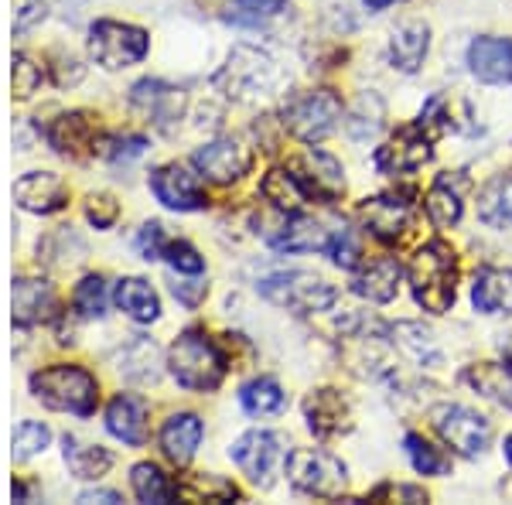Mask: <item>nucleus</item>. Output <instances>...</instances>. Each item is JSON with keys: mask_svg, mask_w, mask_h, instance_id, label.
Listing matches in <instances>:
<instances>
[{"mask_svg": "<svg viewBox=\"0 0 512 505\" xmlns=\"http://www.w3.org/2000/svg\"><path fill=\"white\" fill-rule=\"evenodd\" d=\"M168 369L178 379V386L195 389V393H209V389H216L222 383L229 359L202 328H188L171 342Z\"/></svg>", "mask_w": 512, "mask_h": 505, "instance_id": "1", "label": "nucleus"}, {"mask_svg": "<svg viewBox=\"0 0 512 505\" xmlns=\"http://www.w3.org/2000/svg\"><path fill=\"white\" fill-rule=\"evenodd\" d=\"M410 291L417 304L431 314L451 311L454 291H458V256L448 243L434 239V243L420 246L410 260Z\"/></svg>", "mask_w": 512, "mask_h": 505, "instance_id": "2", "label": "nucleus"}, {"mask_svg": "<svg viewBox=\"0 0 512 505\" xmlns=\"http://www.w3.org/2000/svg\"><path fill=\"white\" fill-rule=\"evenodd\" d=\"M31 396L48 410L89 417L99 403V383L82 366H48L31 376Z\"/></svg>", "mask_w": 512, "mask_h": 505, "instance_id": "3", "label": "nucleus"}, {"mask_svg": "<svg viewBox=\"0 0 512 505\" xmlns=\"http://www.w3.org/2000/svg\"><path fill=\"white\" fill-rule=\"evenodd\" d=\"M256 291L267 297L277 308H287L294 314H318L328 311L338 301V291L328 280H321L318 273L308 270H280L270 273L256 284Z\"/></svg>", "mask_w": 512, "mask_h": 505, "instance_id": "4", "label": "nucleus"}, {"mask_svg": "<svg viewBox=\"0 0 512 505\" xmlns=\"http://www.w3.org/2000/svg\"><path fill=\"white\" fill-rule=\"evenodd\" d=\"M287 482L304 495H318V499H338L349 482V471L335 454L321 451V447H294L287 454Z\"/></svg>", "mask_w": 512, "mask_h": 505, "instance_id": "5", "label": "nucleus"}, {"mask_svg": "<svg viewBox=\"0 0 512 505\" xmlns=\"http://www.w3.org/2000/svg\"><path fill=\"white\" fill-rule=\"evenodd\" d=\"M338 120H342V99L335 89H308L284 106V127L304 144L328 137Z\"/></svg>", "mask_w": 512, "mask_h": 505, "instance_id": "6", "label": "nucleus"}, {"mask_svg": "<svg viewBox=\"0 0 512 505\" xmlns=\"http://www.w3.org/2000/svg\"><path fill=\"white\" fill-rule=\"evenodd\" d=\"M147 48H151V38H147L144 28H134V24L96 21L89 28V55H93L96 65L110 72L137 65L147 55Z\"/></svg>", "mask_w": 512, "mask_h": 505, "instance_id": "7", "label": "nucleus"}, {"mask_svg": "<svg viewBox=\"0 0 512 505\" xmlns=\"http://www.w3.org/2000/svg\"><path fill=\"white\" fill-rule=\"evenodd\" d=\"M280 82V65L274 62V55L260 52V48L239 45L229 55L226 69L219 72V86L236 99H250V96H267Z\"/></svg>", "mask_w": 512, "mask_h": 505, "instance_id": "8", "label": "nucleus"}, {"mask_svg": "<svg viewBox=\"0 0 512 505\" xmlns=\"http://www.w3.org/2000/svg\"><path fill=\"white\" fill-rule=\"evenodd\" d=\"M284 454H287L284 437L270 434V430H250V434H243L233 447H229V458H233V465L260 488L274 485Z\"/></svg>", "mask_w": 512, "mask_h": 505, "instance_id": "9", "label": "nucleus"}, {"mask_svg": "<svg viewBox=\"0 0 512 505\" xmlns=\"http://www.w3.org/2000/svg\"><path fill=\"white\" fill-rule=\"evenodd\" d=\"M434 430L441 434V441L458 451L461 458H478L485 454V447L492 444V424L482 413L468 410V407H437L431 413Z\"/></svg>", "mask_w": 512, "mask_h": 505, "instance_id": "10", "label": "nucleus"}, {"mask_svg": "<svg viewBox=\"0 0 512 505\" xmlns=\"http://www.w3.org/2000/svg\"><path fill=\"white\" fill-rule=\"evenodd\" d=\"M192 164L202 178L216 181V185H233L253 168V151L236 137H219L198 147L192 154Z\"/></svg>", "mask_w": 512, "mask_h": 505, "instance_id": "11", "label": "nucleus"}, {"mask_svg": "<svg viewBox=\"0 0 512 505\" xmlns=\"http://www.w3.org/2000/svg\"><path fill=\"white\" fill-rule=\"evenodd\" d=\"M359 219L366 222V229L383 243H400L414 226V198L407 192H390V195H373L359 205Z\"/></svg>", "mask_w": 512, "mask_h": 505, "instance_id": "12", "label": "nucleus"}, {"mask_svg": "<svg viewBox=\"0 0 512 505\" xmlns=\"http://www.w3.org/2000/svg\"><path fill=\"white\" fill-rule=\"evenodd\" d=\"M431 161V137L417 127H403L376 151V168L383 175H414Z\"/></svg>", "mask_w": 512, "mask_h": 505, "instance_id": "13", "label": "nucleus"}, {"mask_svg": "<svg viewBox=\"0 0 512 505\" xmlns=\"http://www.w3.org/2000/svg\"><path fill=\"white\" fill-rule=\"evenodd\" d=\"M151 192L158 195L161 205H168L175 212H198L209 202L202 192V181L185 164H161L151 175Z\"/></svg>", "mask_w": 512, "mask_h": 505, "instance_id": "14", "label": "nucleus"}, {"mask_svg": "<svg viewBox=\"0 0 512 505\" xmlns=\"http://www.w3.org/2000/svg\"><path fill=\"white\" fill-rule=\"evenodd\" d=\"M130 106L144 113L154 127L171 130V123L181 120V113H185V93L161 79H140L130 89Z\"/></svg>", "mask_w": 512, "mask_h": 505, "instance_id": "15", "label": "nucleus"}, {"mask_svg": "<svg viewBox=\"0 0 512 505\" xmlns=\"http://www.w3.org/2000/svg\"><path fill=\"white\" fill-rule=\"evenodd\" d=\"M14 202L35 215L62 212L69 205V185L55 171H28L14 181Z\"/></svg>", "mask_w": 512, "mask_h": 505, "instance_id": "16", "label": "nucleus"}, {"mask_svg": "<svg viewBox=\"0 0 512 505\" xmlns=\"http://www.w3.org/2000/svg\"><path fill=\"white\" fill-rule=\"evenodd\" d=\"M48 144L55 147L62 157H72V161H82V157L99 151V130L96 120L89 113H62L59 120H52V127L45 130Z\"/></svg>", "mask_w": 512, "mask_h": 505, "instance_id": "17", "label": "nucleus"}, {"mask_svg": "<svg viewBox=\"0 0 512 505\" xmlns=\"http://www.w3.org/2000/svg\"><path fill=\"white\" fill-rule=\"evenodd\" d=\"M291 171L304 181L308 195H318L325 202H332L345 192V178H342V164L335 161L332 154L318 151V147H308V154H301L291 164Z\"/></svg>", "mask_w": 512, "mask_h": 505, "instance_id": "18", "label": "nucleus"}, {"mask_svg": "<svg viewBox=\"0 0 512 505\" xmlns=\"http://www.w3.org/2000/svg\"><path fill=\"white\" fill-rule=\"evenodd\" d=\"M304 420H308L311 434L335 437L352 427V407L338 389L325 386V389H315V393L304 400Z\"/></svg>", "mask_w": 512, "mask_h": 505, "instance_id": "19", "label": "nucleus"}, {"mask_svg": "<svg viewBox=\"0 0 512 505\" xmlns=\"http://www.w3.org/2000/svg\"><path fill=\"white\" fill-rule=\"evenodd\" d=\"M11 318L18 328L41 325V321L55 318V291L48 280L38 277H18L11 291Z\"/></svg>", "mask_w": 512, "mask_h": 505, "instance_id": "20", "label": "nucleus"}, {"mask_svg": "<svg viewBox=\"0 0 512 505\" xmlns=\"http://www.w3.org/2000/svg\"><path fill=\"white\" fill-rule=\"evenodd\" d=\"M468 65L475 79L489 86H506L512 82V38H475L468 48Z\"/></svg>", "mask_w": 512, "mask_h": 505, "instance_id": "21", "label": "nucleus"}, {"mask_svg": "<svg viewBox=\"0 0 512 505\" xmlns=\"http://www.w3.org/2000/svg\"><path fill=\"white\" fill-rule=\"evenodd\" d=\"M202 437H205V427L198 413H175V417H168L161 427L164 458H168L171 465H188V461L195 458Z\"/></svg>", "mask_w": 512, "mask_h": 505, "instance_id": "22", "label": "nucleus"}, {"mask_svg": "<svg viewBox=\"0 0 512 505\" xmlns=\"http://www.w3.org/2000/svg\"><path fill=\"white\" fill-rule=\"evenodd\" d=\"M400 291V263L396 256H376L352 277V294L373 304H390Z\"/></svg>", "mask_w": 512, "mask_h": 505, "instance_id": "23", "label": "nucleus"}, {"mask_svg": "<svg viewBox=\"0 0 512 505\" xmlns=\"http://www.w3.org/2000/svg\"><path fill=\"white\" fill-rule=\"evenodd\" d=\"M427 48H431V28L424 21H403L393 28L390 35V62L396 72H414L424 65L427 59Z\"/></svg>", "mask_w": 512, "mask_h": 505, "instance_id": "24", "label": "nucleus"}, {"mask_svg": "<svg viewBox=\"0 0 512 505\" xmlns=\"http://www.w3.org/2000/svg\"><path fill=\"white\" fill-rule=\"evenodd\" d=\"M332 239L335 229H325L318 219H308V215H297L277 236H270V246L280 253H328Z\"/></svg>", "mask_w": 512, "mask_h": 505, "instance_id": "25", "label": "nucleus"}, {"mask_svg": "<svg viewBox=\"0 0 512 505\" xmlns=\"http://www.w3.org/2000/svg\"><path fill=\"white\" fill-rule=\"evenodd\" d=\"M106 430L117 441L140 447L147 441V403L134 393H120L117 400L106 407Z\"/></svg>", "mask_w": 512, "mask_h": 505, "instance_id": "26", "label": "nucleus"}, {"mask_svg": "<svg viewBox=\"0 0 512 505\" xmlns=\"http://www.w3.org/2000/svg\"><path fill=\"white\" fill-rule=\"evenodd\" d=\"M465 188H468V178L461 175V171H444V175H437V181L431 188H427V215L437 222V226H454V222L461 219V212H465Z\"/></svg>", "mask_w": 512, "mask_h": 505, "instance_id": "27", "label": "nucleus"}, {"mask_svg": "<svg viewBox=\"0 0 512 505\" xmlns=\"http://www.w3.org/2000/svg\"><path fill=\"white\" fill-rule=\"evenodd\" d=\"M472 301L482 314H509L512 311V270L506 267L478 270Z\"/></svg>", "mask_w": 512, "mask_h": 505, "instance_id": "28", "label": "nucleus"}, {"mask_svg": "<svg viewBox=\"0 0 512 505\" xmlns=\"http://www.w3.org/2000/svg\"><path fill=\"white\" fill-rule=\"evenodd\" d=\"M113 301H117V308L127 314V318H134L137 325H151V321L161 318V301H158V291H154L147 280L140 277H127L117 284V294H113Z\"/></svg>", "mask_w": 512, "mask_h": 505, "instance_id": "29", "label": "nucleus"}, {"mask_svg": "<svg viewBox=\"0 0 512 505\" xmlns=\"http://www.w3.org/2000/svg\"><path fill=\"white\" fill-rule=\"evenodd\" d=\"M62 458L72 475L82 478V482H96V478H103L106 471L113 468V454L106 451V447L82 444L79 437H72V434H65V441H62Z\"/></svg>", "mask_w": 512, "mask_h": 505, "instance_id": "30", "label": "nucleus"}, {"mask_svg": "<svg viewBox=\"0 0 512 505\" xmlns=\"http://www.w3.org/2000/svg\"><path fill=\"white\" fill-rule=\"evenodd\" d=\"M393 345L400 349L407 359H414L417 366H437L441 362V345H437L434 331L417 325V321H400V325L390 328Z\"/></svg>", "mask_w": 512, "mask_h": 505, "instance_id": "31", "label": "nucleus"}, {"mask_svg": "<svg viewBox=\"0 0 512 505\" xmlns=\"http://www.w3.org/2000/svg\"><path fill=\"white\" fill-rule=\"evenodd\" d=\"M120 372L134 383H154L158 379V345L144 335H134L117 355Z\"/></svg>", "mask_w": 512, "mask_h": 505, "instance_id": "32", "label": "nucleus"}, {"mask_svg": "<svg viewBox=\"0 0 512 505\" xmlns=\"http://www.w3.org/2000/svg\"><path fill=\"white\" fill-rule=\"evenodd\" d=\"M260 192H263V198H267L274 209H280V212H297L301 209L304 202H308V188H304V181L294 175L291 168H274L270 171L267 178H263V185H260Z\"/></svg>", "mask_w": 512, "mask_h": 505, "instance_id": "33", "label": "nucleus"}, {"mask_svg": "<svg viewBox=\"0 0 512 505\" xmlns=\"http://www.w3.org/2000/svg\"><path fill=\"white\" fill-rule=\"evenodd\" d=\"M239 403H243V410L250 413V417H277V413L287 407V393L280 389L277 379L260 376L243 386Z\"/></svg>", "mask_w": 512, "mask_h": 505, "instance_id": "34", "label": "nucleus"}, {"mask_svg": "<svg viewBox=\"0 0 512 505\" xmlns=\"http://www.w3.org/2000/svg\"><path fill=\"white\" fill-rule=\"evenodd\" d=\"M465 379L472 383L478 393L489 396V400L502 403L512 410V359L506 366H495V362H482V366H468Z\"/></svg>", "mask_w": 512, "mask_h": 505, "instance_id": "35", "label": "nucleus"}, {"mask_svg": "<svg viewBox=\"0 0 512 505\" xmlns=\"http://www.w3.org/2000/svg\"><path fill=\"white\" fill-rule=\"evenodd\" d=\"M478 219L492 229L512 226V178H495L478 195Z\"/></svg>", "mask_w": 512, "mask_h": 505, "instance_id": "36", "label": "nucleus"}, {"mask_svg": "<svg viewBox=\"0 0 512 505\" xmlns=\"http://www.w3.org/2000/svg\"><path fill=\"white\" fill-rule=\"evenodd\" d=\"M287 11V0H229L222 21L236 24V28H263Z\"/></svg>", "mask_w": 512, "mask_h": 505, "instance_id": "37", "label": "nucleus"}, {"mask_svg": "<svg viewBox=\"0 0 512 505\" xmlns=\"http://www.w3.org/2000/svg\"><path fill=\"white\" fill-rule=\"evenodd\" d=\"M175 488H178V499H185V502H236L239 499V488L219 475H185Z\"/></svg>", "mask_w": 512, "mask_h": 505, "instance_id": "38", "label": "nucleus"}, {"mask_svg": "<svg viewBox=\"0 0 512 505\" xmlns=\"http://www.w3.org/2000/svg\"><path fill=\"white\" fill-rule=\"evenodd\" d=\"M130 488H134L140 502H154V505H168L178 495V488L168 482V475L158 465H151V461L134 465V471H130Z\"/></svg>", "mask_w": 512, "mask_h": 505, "instance_id": "39", "label": "nucleus"}, {"mask_svg": "<svg viewBox=\"0 0 512 505\" xmlns=\"http://www.w3.org/2000/svg\"><path fill=\"white\" fill-rule=\"evenodd\" d=\"M458 106H465L458 96H448V93H437L427 99V106L420 110V130H424L427 137H444L451 134V130H461L458 117H454V110Z\"/></svg>", "mask_w": 512, "mask_h": 505, "instance_id": "40", "label": "nucleus"}, {"mask_svg": "<svg viewBox=\"0 0 512 505\" xmlns=\"http://www.w3.org/2000/svg\"><path fill=\"white\" fill-rule=\"evenodd\" d=\"M383 120H386L383 99H379L376 93H366L359 103H355L349 120H345V130H349L355 140H366V137H373L379 127H383Z\"/></svg>", "mask_w": 512, "mask_h": 505, "instance_id": "41", "label": "nucleus"}, {"mask_svg": "<svg viewBox=\"0 0 512 505\" xmlns=\"http://www.w3.org/2000/svg\"><path fill=\"white\" fill-rule=\"evenodd\" d=\"M72 308H76L82 318H103L106 314V280L99 273H89L76 284L72 291Z\"/></svg>", "mask_w": 512, "mask_h": 505, "instance_id": "42", "label": "nucleus"}, {"mask_svg": "<svg viewBox=\"0 0 512 505\" xmlns=\"http://www.w3.org/2000/svg\"><path fill=\"white\" fill-rule=\"evenodd\" d=\"M48 441H52V430H48L45 424H38V420H24V424L14 427V437H11V454H14V461L35 458V454L45 451Z\"/></svg>", "mask_w": 512, "mask_h": 505, "instance_id": "43", "label": "nucleus"}, {"mask_svg": "<svg viewBox=\"0 0 512 505\" xmlns=\"http://www.w3.org/2000/svg\"><path fill=\"white\" fill-rule=\"evenodd\" d=\"M407 454L410 461H414V468L420 471V475H448L451 461L448 454H441V447H434L431 441H424L420 434H407Z\"/></svg>", "mask_w": 512, "mask_h": 505, "instance_id": "44", "label": "nucleus"}, {"mask_svg": "<svg viewBox=\"0 0 512 505\" xmlns=\"http://www.w3.org/2000/svg\"><path fill=\"white\" fill-rule=\"evenodd\" d=\"M41 79H45V72H41V65H38L35 59H28L24 52L14 55V69H11L14 96H18V99H28V96L41 86Z\"/></svg>", "mask_w": 512, "mask_h": 505, "instance_id": "45", "label": "nucleus"}, {"mask_svg": "<svg viewBox=\"0 0 512 505\" xmlns=\"http://www.w3.org/2000/svg\"><path fill=\"white\" fill-rule=\"evenodd\" d=\"M147 151V140L144 137H106L99 140V151L106 161L120 164V161H134V157H140Z\"/></svg>", "mask_w": 512, "mask_h": 505, "instance_id": "46", "label": "nucleus"}, {"mask_svg": "<svg viewBox=\"0 0 512 505\" xmlns=\"http://www.w3.org/2000/svg\"><path fill=\"white\" fill-rule=\"evenodd\" d=\"M86 219L93 222L96 229H110L113 222L120 219V205L113 195L99 192V195H89L86 198Z\"/></svg>", "mask_w": 512, "mask_h": 505, "instance_id": "47", "label": "nucleus"}, {"mask_svg": "<svg viewBox=\"0 0 512 505\" xmlns=\"http://www.w3.org/2000/svg\"><path fill=\"white\" fill-rule=\"evenodd\" d=\"M164 260L171 263L178 273H202L205 270V260L198 256V250L192 243H185V239H178V243H168V250H164Z\"/></svg>", "mask_w": 512, "mask_h": 505, "instance_id": "48", "label": "nucleus"}, {"mask_svg": "<svg viewBox=\"0 0 512 505\" xmlns=\"http://www.w3.org/2000/svg\"><path fill=\"white\" fill-rule=\"evenodd\" d=\"M328 253H332L335 267H342V270H355V267H359V243H355L352 229L338 226L335 239H332V250H328Z\"/></svg>", "mask_w": 512, "mask_h": 505, "instance_id": "49", "label": "nucleus"}, {"mask_svg": "<svg viewBox=\"0 0 512 505\" xmlns=\"http://www.w3.org/2000/svg\"><path fill=\"white\" fill-rule=\"evenodd\" d=\"M164 250H168V239H164V226L161 222H144L137 233V253L144 260H161Z\"/></svg>", "mask_w": 512, "mask_h": 505, "instance_id": "50", "label": "nucleus"}, {"mask_svg": "<svg viewBox=\"0 0 512 505\" xmlns=\"http://www.w3.org/2000/svg\"><path fill=\"white\" fill-rule=\"evenodd\" d=\"M427 502V492L417 485H379L366 495V502Z\"/></svg>", "mask_w": 512, "mask_h": 505, "instance_id": "51", "label": "nucleus"}, {"mask_svg": "<svg viewBox=\"0 0 512 505\" xmlns=\"http://www.w3.org/2000/svg\"><path fill=\"white\" fill-rule=\"evenodd\" d=\"M171 294H175L185 308H198V304L205 301V294H209V284H205V280H175Z\"/></svg>", "mask_w": 512, "mask_h": 505, "instance_id": "52", "label": "nucleus"}, {"mask_svg": "<svg viewBox=\"0 0 512 505\" xmlns=\"http://www.w3.org/2000/svg\"><path fill=\"white\" fill-rule=\"evenodd\" d=\"M41 18H45V0H24L18 18H14V31L24 35V31H28L31 24H38Z\"/></svg>", "mask_w": 512, "mask_h": 505, "instance_id": "53", "label": "nucleus"}, {"mask_svg": "<svg viewBox=\"0 0 512 505\" xmlns=\"http://www.w3.org/2000/svg\"><path fill=\"white\" fill-rule=\"evenodd\" d=\"M76 82H82V65L76 59H59V65H55V86H76Z\"/></svg>", "mask_w": 512, "mask_h": 505, "instance_id": "54", "label": "nucleus"}, {"mask_svg": "<svg viewBox=\"0 0 512 505\" xmlns=\"http://www.w3.org/2000/svg\"><path fill=\"white\" fill-rule=\"evenodd\" d=\"M79 502H82V505H93V502L117 505V502H120V495H117V492H103V488L96 492V488H93V492H82V495H79Z\"/></svg>", "mask_w": 512, "mask_h": 505, "instance_id": "55", "label": "nucleus"}, {"mask_svg": "<svg viewBox=\"0 0 512 505\" xmlns=\"http://www.w3.org/2000/svg\"><path fill=\"white\" fill-rule=\"evenodd\" d=\"M362 4H366L369 11H386V7H393L396 0H362Z\"/></svg>", "mask_w": 512, "mask_h": 505, "instance_id": "56", "label": "nucleus"}, {"mask_svg": "<svg viewBox=\"0 0 512 505\" xmlns=\"http://www.w3.org/2000/svg\"><path fill=\"white\" fill-rule=\"evenodd\" d=\"M499 349H502V352H506V355H509V359H512V331H509V335H502Z\"/></svg>", "mask_w": 512, "mask_h": 505, "instance_id": "57", "label": "nucleus"}, {"mask_svg": "<svg viewBox=\"0 0 512 505\" xmlns=\"http://www.w3.org/2000/svg\"><path fill=\"white\" fill-rule=\"evenodd\" d=\"M506 458H509V465H512V434L506 437Z\"/></svg>", "mask_w": 512, "mask_h": 505, "instance_id": "58", "label": "nucleus"}]
</instances>
